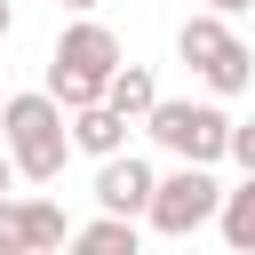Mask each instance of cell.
<instances>
[{"label": "cell", "mask_w": 255, "mask_h": 255, "mask_svg": "<svg viewBox=\"0 0 255 255\" xmlns=\"http://www.w3.org/2000/svg\"><path fill=\"white\" fill-rule=\"evenodd\" d=\"M0 143H8V159H16V175H24L32 191L64 183L72 128H64V104H56L48 88H16V96H0Z\"/></svg>", "instance_id": "obj_1"}, {"label": "cell", "mask_w": 255, "mask_h": 255, "mask_svg": "<svg viewBox=\"0 0 255 255\" xmlns=\"http://www.w3.org/2000/svg\"><path fill=\"white\" fill-rule=\"evenodd\" d=\"M120 64H128L120 32L88 8V16H72V24L56 32V48H48V80H40V88L72 112V104H96V96H104V80H112Z\"/></svg>", "instance_id": "obj_2"}, {"label": "cell", "mask_w": 255, "mask_h": 255, "mask_svg": "<svg viewBox=\"0 0 255 255\" xmlns=\"http://www.w3.org/2000/svg\"><path fill=\"white\" fill-rule=\"evenodd\" d=\"M175 56L191 64V80L207 88V96H247L255 88V48L231 32V16H215V8H199V16H183L175 24Z\"/></svg>", "instance_id": "obj_3"}, {"label": "cell", "mask_w": 255, "mask_h": 255, "mask_svg": "<svg viewBox=\"0 0 255 255\" xmlns=\"http://www.w3.org/2000/svg\"><path fill=\"white\" fill-rule=\"evenodd\" d=\"M135 128H143L167 159H199V167H215L223 143H231V112H223V96H159Z\"/></svg>", "instance_id": "obj_4"}, {"label": "cell", "mask_w": 255, "mask_h": 255, "mask_svg": "<svg viewBox=\"0 0 255 255\" xmlns=\"http://www.w3.org/2000/svg\"><path fill=\"white\" fill-rule=\"evenodd\" d=\"M215 207H223V183H215V167H199V159H175V167H159V183H151L143 231H159V239H199V231L215 223Z\"/></svg>", "instance_id": "obj_5"}, {"label": "cell", "mask_w": 255, "mask_h": 255, "mask_svg": "<svg viewBox=\"0 0 255 255\" xmlns=\"http://www.w3.org/2000/svg\"><path fill=\"white\" fill-rule=\"evenodd\" d=\"M72 239V215L48 191H8L0 199V255H56Z\"/></svg>", "instance_id": "obj_6"}, {"label": "cell", "mask_w": 255, "mask_h": 255, "mask_svg": "<svg viewBox=\"0 0 255 255\" xmlns=\"http://www.w3.org/2000/svg\"><path fill=\"white\" fill-rule=\"evenodd\" d=\"M151 183H159V167H151L143 151L96 159V207H112V215H143V207H151Z\"/></svg>", "instance_id": "obj_7"}, {"label": "cell", "mask_w": 255, "mask_h": 255, "mask_svg": "<svg viewBox=\"0 0 255 255\" xmlns=\"http://www.w3.org/2000/svg\"><path fill=\"white\" fill-rule=\"evenodd\" d=\"M64 128H72V151H80V159H112V151H128V128H135V120H120V112L96 96V104H72Z\"/></svg>", "instance_id": "obj_8"}, {"label": "cell", "mask_w": 255, "mask_h": 255, "mask_svg": "<svg viewBox=\"0 0 255 255\" xmlns=\"http://www.w3.org/2000/svg\"><path fill=\"white\" fill-rule=\"evenodd\" d=\"M64 247H88V255H135L143 247V215H96V223H72V239Z\"/></svg>", "instance_id": "obj_9"}, {"label": "cell", "mask_w": 255, "mask_h": 255, "mask_svg": "<svg viewBox=\"0 0 255 255\" xmlns=\"http://www.w3.org/2000/svg\"><path fill=\"white\" fill-rule=\"evenodd\" d=\"M207 231H223V247H231V255H255V167L223 191V207H215V223H207Z\"/></svg>", "instance_id": "obj_10"}, {"label": "cell", "mask_w": 255, "mask_h": 255, "mask_svg": "<svg viewBox=\"0 0 255 255\" xmlns=\"http://www.w3.org/2000/svg\"><path fill=\"white\" fill-rule=\"evenodd\" d=\"M104 104H112L120 120H143V112L159 104V80H151V64H120V72L104 80Z\"/></svg>", "instance_id": "obj_11"}, {"label": "cell", "mask_w": 255, "mask_h": 255, "mask_svg": "<svg viewBox=\"0 0 255 255\" xmlns=\"http://www.w3.org/2000/svg\"><path fill=\"white\" fill-rule=\"evenodd\" d=\"M223 159H231L239 175L255 167V120H231V143H223Z\"/></svg>", "instance_id": "obj_12"}, {"label": "cell", "mask_w": 255, "mask_h": 255, "mask_svg": "<svg viewBox=\"0 0 255 255\" xmlns=\"http://www.w3.org/2000/svg\"><path fill=\"white\" fill-rule=\"evenodd\" d=\"M16 183H24V175H16V159H8V143H0V199H8Z\"/></svg>", "instance_id": "obj_13"}, {"label": "cell", "mask_w": 255, "mask_h": 255, "mask_svg": "<svg viewBox=\"0 0 255 255\" xmlns=\"http://www.w3.org/2000/svg\"><path fill=\"white\" fill-rule=\"evenodd\" d=\"M199 8H215V16H247L255 0H199Z\"/></svg>", "instance_id": "obj_14"}, {"label": "cell", "mask_w": 255, "mask_h": 255, "mask_svg": "<svg viewBox=\"0 0 255 255\" xmlns=\"http://www.w3.org/2000/svg\"><path fill=\"white\" fill-rule=\"evenodd\" d=\"M8 32H16V0H0V40H8Z\"/></svg>", "instance_id": "obj_15"}, {"label": "cell", "mask_w": 255, "mask_h": 255, "mask_svg": "<svg viewBox=\"0 0 255 255\" xmlns=\"http://www.w3.org/2000/svg\"><path fill=\"white\" fill-rule=\"evenodd\" d=\"M56 8H64V16H88V8H96V0H56Z\"/></svg>", "instance_id": "obj_16"}]
</instances>
